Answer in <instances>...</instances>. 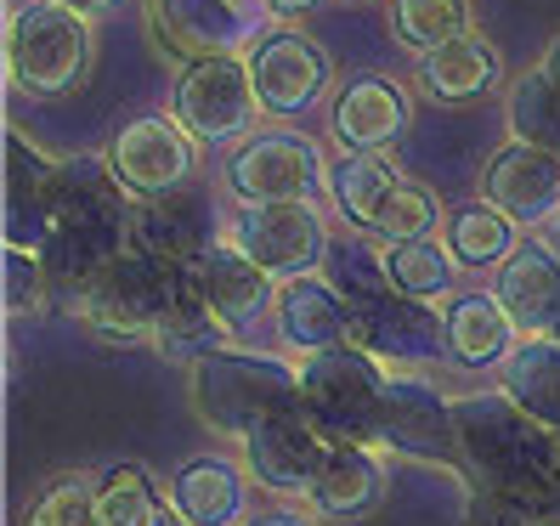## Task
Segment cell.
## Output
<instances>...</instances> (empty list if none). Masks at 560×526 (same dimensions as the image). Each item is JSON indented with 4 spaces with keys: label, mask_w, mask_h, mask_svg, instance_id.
Here are the masks:
<instances>
[{
    "label": "cell",
    "mask_w": 560,
    "mask_h": 526,
    "mask_svg": "<svg viewBox=\"0 0 560 526\" xmlns=\"http://www.w3.org/2000/svg\"><path fill=\"white\" fill-rule=\"evenodd\" d=\"M533 526H560V515H549V521H533Z\"/></svg>",
    "instance_id": "obj_39"
},
{
    "label": "cell",
    "mask_w": 560,
    "mask_h": 526,
    "mask_svg": "<svg viewBox=\"0 0 560 526\" xmlns=\"http://www.w3.org/2000/svg\"><path fill=\"white\" fill-rule=\"evenodd\" d=\"M481 199L499 204L515 226H538L560 204V148L510 142L481 176Z\"/></svg>",
    "instance_id": "obj_13"
},
{
    "label": "cell",
    "mask_w": 560,
    "mask_h": 526,
    "mask_svg": "<svg viewBox=\"0 0 560 526\" xmlns=\"http://www.w3.org/2000/svg\"><path fill=\"white\" fill-rule=\"evenodd\" d=\"M182 272L187 267H164L142 249H119L85 278V289L74 294V312L108 340H153L176 306Z\"/></svg>",
    "instance_id": "obj_1"
},
{
    "label": "cell",
    "mask_w": 560,
    "mask_h": 526,
    "mask_svg": "<svg viewBox=\"0 0 560 526\" xmlns=\"http://www.w3.org/2000/svg\"><path fill=\"white\" fill-rule=\"evenodd\" d=\"M374 447L419 458V465H453L465 470V447H458V413L442 390L419 369H390L380 419H374Z\"/></svg>",
    "instance_id": "obj_5"
},
{
    "label": "cell",
    "mask_w": 560,
    "mask_h": 526,
    "mask_svg": "<svg viewBox=\"0 0 560 526\" xmlns=\"http://www.w3.org/2000/svg\"><path fill=\"white\" fill-rule=\"evenodd\" d=\"M385 283L419 294V301H436L453 283V249L431 244V238H408V244H385Z\"/></svg>",
    "instance_id": "obj_28"
},
{
    "label": "cell",
    "mask_w": 560,
    "mask_h": 526,
    "mask_svg": "<svg viewBox=\"0 0 560 526\" xmlns=\"http://www.w3.org/2000/svg\"><path fill=\"white\" fill-rule=\"evenodd\" d=\"M153 526H192V521H187V515H182L176 504H164V510L153 515Z\"/></svg>",
    "instance_id": "obj_37"
},
{
    "label": "cell",
    "mask_w": 560,
    "mask_h": 526,
    "mask_svg": "<svg viewBox=\"0 0 560 526\" xmlns=\"http://www.w3.org/2000/svg\"><path fill=\"white\" fill-rule=\"evenodd\" d=\"M499 390L560 436V340L555 335H521L515 351L499 363Z\"/></svg>",
    "instance_id": "obj_21"
},
{
    "label": "cell",
    "mask_w": 560,
    "mask_h": 526,
    "mask_svg": "<svg viewBox=\"0 0 560 526\" xmlns=\"http://www.w3.org/2000/svg\"><path fill=\"white\" fill-rule=\"evenodd\" d=\"M46 289H51L46 260L12 244L7 249V312H40L46 306Z\"/></svg>",
    "instance_id": "obj_33"
},
{
    "label": "cell",
    "mask_w": 560,
    "mask_h": 526,
    "mask_svg": "<svg viewBox=\"0 0 560 526\" xmlns=\"http://www.w3.org/2000/svg\"><path fill=\"white\" fill-rule=\"evenodd\" d=\"M244 7H260V0H244ZM260 12H267V7H260Z\"/></svg>",
    "instance_id": "obj_40"
},
{
    "label": "cell",
    "mask_w": 560,
    "mask_h": 526,
    "mask_svg": "<svg viewBox=\"0 0 560 526\" xmlns=\"http://www.w3.org/2000/svg\"><path fill=\"white\" fill-rule=\"evenodd\" d=\"M62 7H74V12H85V17H91V12H108L114 0H62Z\"/></svg>",
    "instance_id": "obj_38"
},
{
    "label": "cell",
    "mask_w": 560,
    "mask_h": 526,
    "mask_svg": "<svg viewBox=\"0 0 560 526\" xmlns=\"http://www.w3.org/2000/svg\"><path fill=\"white\" fill-rule=\"evenodd\" d=\"M192 272H199L205 301H210V312H215L226 328H249L267 306H278L272 272H267V267H255V260H249L238 244H215V249H205L199 260H192Z\"/></svg>",
    "instance_id": "obj_16"
},
{
    "label": "cell",
    "mask_w": 560,
    "mask_h": 526,
    "mask_svg": "<svg viewBox=\"0 0 560 526\" xmlns=\"http://www.w3.org/2000/svg\"><path fill=\"white\" fill-rule=\"evenodd\" d=\"M96 510H103V526H153L164 499L142 465H114L108 476H96Z\"/></svg>",
    "instance_id": "obj_29"
},
{
    "label": "cell",
    "mask_w": 560,
    "mask_h": 526,
    "mask_svg": "<svg viewBox=\"0 0 560 526\" xmlns=\"http://www.w3.org/2000/svg\"><path fill=\"white\" fill-rule=\"evenodd\" d=\"M419 85L436 103H470L487 85H499V46L487 35H458L436 51L419 57Z\"/></svg>",
    "instance_id": "obj_24"
},
{
    "label": "cell",
    "mask_w": 560,
    "mask_h": 526,
    "mask_svg": "<svg viewBox=\"0 0 560 526\" xmlns=\"http://www.w3.org/2000/svg\"><path fill=\"white\" fill-rule=\"evenodd\" d=\"M249 74H255V96L267 114H306L328 85V57L317 40L278 28V35L249 46Z\"/></svg>",
    "instance_id": "obj_12"
},
{
    "label": "cell",
    "mask_w": 560,
    "mask_h": 526,
    "mask_svg": "<svg viewBox=\"0 0 560 526\" xmlns=\"http://www.w3.org/2000/svg\"><path fill=\"white\" fill-rule=\"evenodd\" d=\"M249 526H317V521H306V515H260Z\"/></svg>",
    "instance_id": "obj_36"
},
{
    "label": "cell",
    "mask_w": 560,
    "mask_h": 526,
    "mask_svg": "<svg viewBox=\"0 0 560 526\" xmlns=\"http://www.w3.org/2000/svg\"><path fill=\"white\" fill-rule=\"evenodd\" d=\"M510 130H515V142L560 148V91L538 69L510 85Z\"/></svg>",
    "instance_id": "obj_30"
},
{
    "label": "cell",
    "mask_w": 560,
    "mask_h": 526,
    "mask_svg": "<svg viewBox=\"0 0 560 526\" xmlns=\"http://www.w3.org/2000/svg\"><path fill=\"white\" fill-rule=\"evenodd\" d=\"M312 510L317 515H335V521H357L369 515L380 499H385V465L374 442H335L323 458V470L312 481Z\"/></svg>",
    "instance_id": "obj_18"
},
{
    "label": "cell",
    "mask_w": 560,
    "mask_h": 526,
    "mask_svg": "<svg viewBox=\"0 0 560 526\" xmlns=\"http://www.w3.org/2000/svg\"><path fill=\"white\" fill-rule=\"evenodd\" d=\"M538 74H544V80L560 91V35L549 40V51H544V62H538Z\"/></svg>",
    "instance_id": "obj_34"
},
{
    "label": "cell",
    "mask_w": 560,
    "mask_h": 526,
    "mask_svg": "<svg viewBox=\"0 0 560 526\" xmlns=\"http://www.w3.org/2000/svg\"><path fill=\"white\" fill-rule=\"evenodd\" d=\"M91 62V28L85 12L62 7V0H28L12 17L7 35V69L23 91L35 96H62L85 80Z\"/></svg>",
    "instance_id": "obj_4"
},
{
    "label": "cell",
    "mask_w": 560,
    "mask_h": 526,
    "mask_svg": "<svg viewBox=\"0 0 560 526\" xmlns=\"http://www.w3.org/2000/svg\"><path fill=\"white\" fill-rule=\"evenodd\" d=\"M317 0H267V12H278V17H294V12H312Z\"/></svg>",
    "instance_id": "obj_35"
},
{
    "label": "cell",
    "mask_w": 560,
    "mask_h": 526,
    "mask_svg": "<svg viewBox=\"0 0 560 526\" xmlns=\"http://www.w3.org/2000/svg\"><path fill=\"white\" fill-rule=\"evenodd\" d=\"M408 130V91L397 80H351L335 103V137L346 142V153H380Z\"/></svg>",
    "instance_id": "obj_19"
},
{
    "label": "cell",
    "mask_w": 560,
    "mask_h": 526,
    "mask_svg": "<svg viewBox=\"0 0 560 526\" xmlns=\"http://www.w3.org/2000/svg\"><path fill=\"white\" fill-rule=\"evenodd\" d=\"M301 397V369L278 363V356L260 351H210L192 363V408L210 431L221 436H249L272 408Z\"/></svg>",
    "instance_id": "obj_2"
},
{
    "label": "cell",
    "mask_w": 560,
    "mask_h": 526,
    "mask_svg": "<svg viewBox=\"0 0 560 526\" xmlns=\"http://www.w3.org/2000/svg\"><path fill=\"white\" fill-rule=\"evenodd\" d=\"M351 346L380 356L385 369H431L447 351V317L419 294L369 289L351 294Z\"/></svg>",
    "instance_id": "obj_6"
},
{
    "label": "cell",
    "mask_w": 560,
    "mask_h": 526,
    "mask_svg": "<svg viewBox=\"0 0 560 526\" xmlns=\"http://www.w3.org/2000/svg\"><path fill=\"white\" fill-rule=\"evenodd\" d=\"M431 226H436V199H431V187H419V182H397L390 187V199L374 221V233L385 244H408V238H431Z\"/></svg>",
    "instance_id": "obj_32"
},
{
    "label": "cell",
    "mask_w": 560,
    "mask_h": 526,
    "mask_svg": "<svg viewBox=\"0 0 560 526\" xmlns=\"http://www.w3.org/2000/svg\"><path fill=\"white\" fill-rule=\"evenodd\" d=\"M278 335L294 346V351H328V346H346L351 340V301L323 283L317 272H301L278 289Z\"/></svg>",
    "instance_id": "obj_14"
},
{
    "label": "cell",
    "mask_w": 560,
    "mask_h": 526,
    "mask_svg": "<svg viewBox=\"0 0 560 526\" xmlns=\"http://www.w3.org/2000/svg\"><path fill=\"white\" fill-rule=\"evenodd\" d=\"M255 23V7L244 0H153V28L164 46H176L187 57H215L233 51Z\"/></svg>",
    "instance_id": "obj_17"
},
{
    "label": "cell",
    "mask_w": 560,
    "mask_h": 526,
    "mask_svg": "<svg viewBox=\"0 0 560 526\" xmlns=\"http://www.w3.org/2000/svg\"><path fill=\"white\" fill-rule=\"evenodd\" d=\"M205 226H199V204L187 199V192H159V199H137L125 215V238L130 249H142L164 267H187V260L205 255Z\"/></svg>",
    "instance_id": "obj_20"
},
{
    "label": "cell",
    "mask_w": 560,
    "mask_h": 526,
    "mask_svg": "<svg viewBox=\"0 0 560 526\" xmlns=\"http://www.w3.org/2000/svg\"><path fill=\"white\" fill-rule=\"evenodd\" d=\"M397 182H402V176L390 171L380 153H346L335 171H328L335 204L346 210V221L369 226V233H374V221H380V210H385V199H390V187H397Z\"/></svg>",
    "instance_id": "obj_25"
},
{
    "label": "cell",
    "mask_w": 560,
    "mask_h": 526,
    "mask_svg": "<svg viewBox=\"0 0 560 526\" xmlns=\"http://www.w3.org/2000/svg\"><path fill=\"white\" fill-rule=\"evenodd\" d=\"M447 249L458 267H492V260H504L515 255V221L499 210V204H465V210H453L447 221Z\"/></svg>",
    "instance_id": "obj_26"
},
{
    "label": "cell",
    "mask_w": 560,
    "mask_h": 526,
    "mask_svg": "<svg viewBox=\"0 0 560 526\" xmlns=\"http://www.w3.org/2000/svg\"><path fill=\"white\" fill-rule=\"evenodd\" d=\"M515 317L504 312L499 294H458L447 306V356H458L465 369L504 363L515 351Z\"/></svg>",
    "instance_id": "obj_23"
},
{
    "label": "cell",
    "mask_w": 560,
    "mask_h": 526,
    "mask_svg": "<svg viewBox=\"0 0 560 526\" xmlns=\"http://www.w3.org/2000/svg\"><path fill=\"white\" fill-rule=\"evenodd\" d=\"M255 74L249 62H238L233 51H215V57H192V69L176 85V119L205 142H226V137H244L255 125Z\"/></svg>",
    "instance_id": "obj_9"
},
{
    "label": "cell",
    "mask_w": 560,
    "mask_h": 526,
    "mask_svg": "<svg viewBox=\"0 0 560 526\" xmlns=\"http://www.w3.org/2000/svg\"><path fill=\"white\" fill-rule=\"evenodd\" d=\"M390 369L380 356H369L362 346H328L312 351L301 363V408L312 413V424L335 442H374V419H380V397H385Z\"/></svg>",
    "instance_id": "obj_3"
},
{
    "label": "cell",
    "mask_w": 560,
    "mask_h": 526,
    "mask_svg": "<svg viewBox=\"0 0 560 526\" xmlns=\"http://www.w3.org/2000/svg\"><path fill=\"white\" fill-rule=\"evenodd\" d=\"M492 294L504 301L521 335H560V255L549 244H521L504 260Z\"/></svg>",
    "instance_id": "obj_15"
},
{
    "label": "cell",
    "mask_w": 560,
    "mask_h": 526,
    "mask_svg": "<svg viewBox=\"0 0 560 526\" xmlns=\"http://www.w3.org/2000/svg\"><path fill=\"white\" fill-rule=\"evenodd\" d=\"M23 526H103L96 510V476H57L35 504L23 510Z\"/></svg>",
    "instance_id": "obj_31"
},
{
    "label": "cell",
    "mask_w": 560,
    "mask_h": 526,
    "mask_svg": "<svg viewBox=\"0 0 560 526\" xmlns=\"http://www.w3.org/2000/svg\"><path fill=\"white\" fill-rule=\"evenodd\" d=\"M323 176V159L306 137L294 130H272V137H249L233 164H226V182L244 204H283V199H312V187Z\"/></svg>",
    "instance_id": "obj_11"
},
{
    "label": "cell",
    "mask_w": 560,
    "mask_h": 526,
    "mask_svg": "<svg viewBox=\"0 0 560 526\" xmlns=\"http://www.w3.org/2000/svg\"><path fill=\"white\" fill-rule=\"evenodd\" d=\"M108 171L130 199H159L176 192L192 176V130L171 114H142L130 119L114 148H108Z\"/></svg>",
    "instance_id": "obj_10"
},
{
    "label": "cell",
    "mask_w": 560,
    "mask_h": 526,
    "mask_svg": "<svg viewBox=\"0 0 560 526\" xmlns=\"http://www.w3.org/2000/svg\"><path fill=\"white\" fill-rule=\"evenodd\" d=\"M244 476L233 458L205 453L187 458V465L171 476V504L192 521V526H238L244 521Z\"/></svg>",
    "instance_id": "obj_22"
},
{
    "label": "cell",
    "mask_w": 560,
    "mask_h": 526,
    "mask_svg": "<svg viewBox=\"0 0 560 526\" xmlns=\"http://www.w3.org/2000/svg\"><path fill=\"white\" fill-rule=\"evenodd\" d=\"M233 244L267 267L272 278H301L317 272L328 255V221L312 199H283V204H244Z\"/></svg>",
    "instance_id": "obj_8"
},
{
    "label": "cell",
    "mask_w": 560,
    "mask_h": 526,
    "mask_svg": "<svg viewBox=\"0 0 560 526\" xmlns=\"http://www.w3.org/2000/svg\"><path fill=\"white\" fill-rule=\"evenodd\" d=\"M390 35L413 51H436L470 35V0H390Z\"/></svg>",
    "instance_id": "obj_27"
},
{
    "label": "cell",
    "mask_w": 560,
    "mask_h": 526,
    "mask_svg": "<svg viewBox=\"0 0 560 526\" xmlns=\"http://www.w3.org/2000/svg\"><path fill=\"white\" fill-rule=\"evenodd\" d=\"M323 458H328V436L312 424L301 397L272 408L244 436V470H249V481H260L267 492H283V499H306L317 470H323Z\"/></svg>",
    "instance_id": "obj_7"
}]
</instances>
